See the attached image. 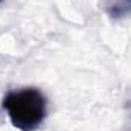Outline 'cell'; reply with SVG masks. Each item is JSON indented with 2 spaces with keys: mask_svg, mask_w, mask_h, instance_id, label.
<instances>
[{
  "mask_svg": "<svg viewBox=\"0 0 131 131\" xmlns=\"http://www.w3.org/2000/svg\"><path fill=\"white\" fill-rule=\"evenodd\" d=\"M2 107L12 127L20 131H37L47 116V99L35 87L8 92L2 101Z\"/></svg>",
  "mask_w": 131,
  "mask_h": 131,
  "instance_id": "6da1fadb",
  "label": "cell"
},
{
  "mask_svg": "<svg viewBox=\"0 0 131 131\" xmlns=\"http://www.w3.org/2000/svg\"><path fill=\"white\" fill-rule=\"evenodd\" d=\"M105 12L113 20L131 17V0H105Z\"/></svg>",
  "mask_w": 131,
  "mask_h": 131,
  "instance_id": "7a4b0ae2",
  "label": "cell"
},
{
  "mask_svg": "<svg viewBox=\"0 0 131 131\" xmlns=\"http://www.w3.org/2000/svg\"><path fill=\"white\" fill-rule=\"evenodd\" d=\"M0 2H3V0H0Z\"/></svg>",
  "mask_w": 131,
  "mask_h": 131,
  "instance_id": "3957f363",
  "label": "cell"
}]
</instances>
